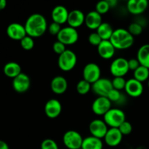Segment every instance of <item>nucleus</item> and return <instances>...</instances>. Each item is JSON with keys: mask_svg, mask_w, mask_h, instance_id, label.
Here are the masks:
<instances>
[{"mask_svg": "<svg viewBox=\"0 0 149 149\" xmlns=\"http://www.w3.org/2000/svg\"><path fill=\"white\" fill-rule=\"evenodd\" d=\"M62 106L59 100L57 99H49L47 101L45 106V112L47 116L50 119H55L61 114Z\"/></svg>", "mask_w": 149, "mask_h": 149, "instance_id": "nucleus-15", "label": "nucleus"}, {"mask_svg": "<svg viewBox=\"0 0 149 149\" xmlns=\"http://www.w3.org/2000/svg\"><path fill=\"white\" fill-rule=\"evenodd\" d=\"M103 141L100 138L89 136L83 139L81 149H103Z\"/></svg>", "mask_w": 149, "mask_h": 149, "instance_id": "nucleus-23", "label": "nucleus"}, {"mask_svg": "<svg viewBox=\"0 0 149 149\" xmlns=\"http://www.w3.org/2000/svg\"><path fill=\"white\" fill-rule=\"evenodd\" d=\"M68 15H69L68 10H67L66 7L63 5L55 6L52 9V13H51L53 22H55L60 25L67 23Z\"/></svg>", "mask_w": 149, "mask_h": 149, "instance_id": "nucleus-17", "label": "nucleus"}, {"mask_svg": "<svg viewBox=\"0 0 149 149\" xmlns=\"http://www.w3.org/2000/svg\"><path fill=\"white\" fill-rule=\"evenodd\" d=\"M102 23L101 15L99 14L96 10L89 12L87 15H85L84 23L87 27L91 30H97Z\"/></svg>", "mask_w": 149, "mask_h": 149, "instance_id": "nucleus-20", "label": "nucleus"}, {"mask_svg": "<svg viewBox=\"0 0 149 149\" xmlns=\"http://www.w3.org/2000/svg\"><path fill=\"white\" fill-rule=\"evenodd\" d=\"M113 88L115 90H117L119 91L122 90H125V86H126L127 81L124 77H114L113 79L111 81Z\"/></svg>", "mask_w": 149, "mask_h": 149, "instance_id": "nucleus-31", "label": "nucleus"}, {"mask_svg": "<svg viewBox=\"0 0 149 149\" xmlns=\"http://www.w3.org/2000/svg\"><path fill=\"white\" fill-rule=\"evenodd\" d=\"M148 88H149V80H148Z\"/></svg>", "mask_w": 149, "mask_h": 149, "instance_id": "nucleus-43", "label": "nucleus"}, {"mask_svg": "<svg viewBox=\"0 0 149 149\" xmlns=\"http://www.w3.org/2000/svg\"><path fill=\"white\" fill-rule=\"evenodd\" d=\"M83 139L81 134L75 130H68L63 137V142L68 149H80L82 145Z\"/></svg>", "mask_w": 149, "mask_h": 149, "instance_id": "nucleus-5", "label": "nucleus"}, {"mask_svg": "<svg viewBox=\"0 0 149 149\" xmlns=\"http://www.w3.org/2000/svg\"><path fill=\"white\" fill-rule=\"evenodd\" d=\"M50 87L55 94H63L68 88V81L62 76H56L51 81Z\"/></svg>", "mask_w": 149, "mask_h": 149, "instance_id": "nucleus-22", "label": "nucleus"}, {"mask_svg": "<svg viewBox=\"0 0 149 149\" xmlns=\"http://www.w3.org/2000/svg\"><path fill=\"white\" fill-rule=\"evenodd\" d=\"M103 121L111 128H119L126 121V116L123 111L119 109H111L103 116Z\"/></svg>", "mask_w": 149, "mask_h": 149, "instance_id": "nucleus-3", "label": "nucleus"}, {"mask_svg": "<svg viewBox=\"0 0 149 149\" xmlns=\"http://www.w3.org/2000/svg\"><path fill=\"white\" fill-rule=\"evenodd\" d=\"M84 20L85 15L81 10H73L69 12L67 23H68L69 26L77 29L84 23Z\"/></svg>", "mask_w": 149, "mask_h": 149, "instance_id": "nucleus-21", "label": "nucleus"}, {"mask_svg": "<svg viewBox=\"0 0 149 149\" xmlns=\"http://www.w3.org/2000/svg\"><path fill=\"white\" fill-rule=\"evenodd\" d=\"M148 7V2L147 0H129L127 4L128 11L133 15L142 14Z\"/></svg>", "mask_w": 149, "mask_h": 149, "instance_id": "nucleus-18", "label": "nucleus"}, {"mask_svg": "<svg viewBox=\"0 0 149 149\" xmlns=\"http://www.w3.org/2000/svg\"><path fill=\"white\" fill-rule=\"evenodd\" d=\"M80 149H81V148H80Z\"/></svg>", "mask_w": 149, "mask_h": 149, "instance_id": "nucleus-44", "label": "nucleus"}, {"mask_svg": "<svg viewBox=\"0 0 149 149\" xmlns=\"http://www.w3.org/2000/svg\"><path fill=\"white\" fill-rule=\"evenodd\" d=\"M149 78V68L143 65H140L135 71H134V79H137L141 82L146 81Z\"/></svg>", "mask_w": 149, "mask_h": 149, "instance_id": "nucleus-27", "label": "nucleus"}, {"mask_svg": "<svg viewBox=\"0 0 149 149\" xmlns=\"http://www.w3.org/2000/svg\"><path fill=\"white\" fill-rule=\"evenodd\" d=\"M119 130L121 132V133L123 135V136L124 135H128L132 132V125H131L130 122H127V121H125V122H123V123L119 126Z\"/></svg>", "mask_w": 149, "mask_h": 149, "instance_id": "nucleus-35", "label": "nucleus"}, {"mask_svg": "<svg viewBox=\"0 0 149 149\" xmlns=\"http://www.w3.org/2000/svg\"><path fill=\"white\" fill-rule=\"evenodd\" d=\"M7 34L10 39L18 41L27 36L25 26L18 23H10L7 28Z\"/></svg>", "mask_w": 149, "mask_h": 149, "instance_id": "nucleus-13", "label": "nucleus"}, {"mask_svg": "<svg viewBox=\"0 0 149 149\" xmlns=\"http://www.w3.org/2000/svg\"><path fill=\"white\" fill-rule=\"evenodd\" d=\"M7 6V1L5 0H0V10H4Z\"/></svg>", "mask_w": 149, "mask_h": 149, "instance_id": "nucleus-41", "label": "nucleus"}, {"mask_svg": "<svg viewBox=\"0 0 149 149\" xmlns=\"http://www.w3.org/2000/svg\"><path fill=\"white\" fill-rule=\"evenodd\" d=\"M113 31L114 30L110 25V23L103 22L98 27V29H97L96 32L98 33V35L103 40H110L113 33Z\"/></svg>", "mask_w": 149, "mask_h": 149, "instance_id": "nucleus-26", "label": "nucleus"}, {"mask_svg": "<svg viewBox=\"0 0 149 149\" xmlns=\"http://www.w3.org/2000/svg\"><path fill=\"white\" fill-rule=\"evenodd\" d=\"M101 71L97 63H87L83 69V79L93 84L100 79Z\"/></svg>", "mask_w": 149, "mask_h": 149, "instance_id": "nucleus-8", "label": "nucleus"}, {"mask_svg": "<svg viewBox=\"0 0 149 149\" xmlns=\"http://www.w3.org/2000/svg\"><path fill=\"white\" fill-rule=\"evenodd\" d=\"M128 31L132 36H139L143 32V26L139 23H132L128 27Z\"/></svg>", "mask_w": 149, "mask_h": 149, "instance_id": "nucleus-32", "label": "nucleus"}, {"mask_svg": "<svg viewBox=\"0 0 149 149\" xmlns=\"http://www.w3.org/2000/svg\"><path fill=\"white\" fill-rule=\"evenodd\" d=\"M91 88L92 84L84 79H81L79 81V82L77 84V93L79 95H81L87 94Z\"/></svg>", "mask_w": 149, "mask_h": 149, "instance_id": "nucleus-28", "label": "nucleus"}, {"mask_svg": "<svg viewBox=\"0 0 149 149\" xmlns=\"http://www.w3.org/2000/svg\"><path fill=\"white\" fill-rule=\"evenodd\" d=\"M88 40L89 42H90L92 45L97 47L100 43H101L103 39L100 38V36H99L98 33H97V32H93V33H91L89 35Z\"/></svg>", "mask_w": 149, "mask_h": 149, "instance_id": "nucleus-36", "label": "nucleus"}, {"mask_svg": "<svg viewBox=\"0 0 149 149\" xmlns=\"http://www.w3.org/2000/svg\"><path fill=\"white\" fill-rule=\"evenodd\" d=\"M111 7L109 5V3L108 0H103L100 1L96 4L95 10L100 15L106 14L110 10Z\"/></svg>", "mask_w": 149, "mask_h": 149, "instance_id": "nucleus-30", "label": "nucleus"}, {"mask_svg": "<svg viewBox=\"0 0 149 149\" xmlns=\"http://www.w3.org/2000/svg\"><path fill=\"white\" fill-rule=\"evenodd\" d=\"M20 46L25 50H31L34 47V41L33 38H32L30 36H26L23 39H22L20 41Z\"/></svg>", "mask_w": 149, "mask_h": 149, "instance_id": "nucleus-29", "label": "nucleus"}, {"mask_svg": "<svg viewBox=\"0 0 149 149\" xmlns=\"http://www.w3.org/2000/svg\"><path fill=\"white\" fill-rule=\"evenodd\" d=\"M111 109V102L106 97H97L92 104V110L98 116H104Z\"/></svg>", "mask_w": 149, "mask_h": 149, "instance_id": "nucleus-11", "label": "nucleus"}, {"mask_svg": "<svg viewBox=\"0 0 149 149\" xmlns=\"http://www.w3.org/2000/svg\"><path fill=\"white\" fill-rule=\"evenodd\" d=\"M77 55L71 49H66L59 55L58 59V66L63 71H71L77 65Z\"/></svg>", "mask_w": 149, "mask_h": 149, "instance_id": "nucleus-4", "label": "nucleus"}, {"mask_svg": "<svg viewBox=\"0 0 149 149\" xmlns=\"http://www.w3.org/2000/svg\"><path fill=\"white\" fill-rule=\"evenodd\" d=\"M89 130L92 136L102 139L106 136L109 129L108 125L103 120L94 119L89 125Z\"/></svg>", "mask_w": 149, "mask_h": 149, "instance_id": "nucleus-10", "label": "nucleus"}, {"mask_svg": "<svg viewBox=\"0 0 149 149\" xmlns=\"http://www.w3.org/2000/svg\"><path fill=\"white\" fill-rule=\"evenodd\" d=\"M143 83L135 79H130L127 81L125 90L128 95L132 97H138L143 94Z\"/></svg>", "mask_w": 149, "mask_h": 149, "instance_id": "nucleus-14", "label": "nucleus"}, {"mask_svg": "<svg viewBox=\"0 0 149 149\" xmlns=\"http://www.w3.org/2000/svg\"><path fill=\"white\" fill-rule=\"evenodd\" d=\"M129 71L128 61L124 58H116L110 65V71L114 77H124Z\"/></svg>", "mask_w": 149, "mask_h": 149, "instance_id": "nucleus-7", "label": "nucleus"}, {"mask_svg": "<svg viewBox=\"0 0 149 149\" xmlns=\"http://www.w3.org/2000/svg\"><path fill=\"white\" fill-rule=\"evenodd\" d=\"M115 47L110 40H103L97 46V52L103 59H110L114 55Z\"/></svg>", "mask_w": 149, "mask_h": 149, "instance_id": "nucleus-19", "label": "nucleus"}, {"mask_svg": "<svg viewBox=\"0 0 149 149\" xmlns=\"http://www.w3.org/2000/svg\"><path fill=\"white\" fill-rule=\"evenodd\" d=\"M4 74L9 78L14 79L21 74V67L16 62H9L4 66Z\"/></svg>", "mask_w": 149, "mask_h": 149, "instance_id": "nucleus-24", "label": "nucleus"}, {"mask_svg": "<svg viewBox=\"0 0 149 149\" xmlns=\"http://www.w3.org/2000/svg\"><path fill=\"white\" fill-rule=\"evenodd\" d=\"M108 99L110 100L111 102H119L121 101L122 100V93H120V91L117 90H115V89H112L109 93L107 95Z\"/></svg>", "mask_w": 149, "mask_h": 149, "instance_id": "nucleus-33", "label": "nucleus"}, {"mask_svg": "<svg viewBox=\"0 0 149 149\" xmlns=\"http://www.w3.org/2000/svg\"><path fill=\"white\" fill-rule=\"evenodd\" d=\"M41 149H59L57 143L54 140L47 138L41 143Z\"/></svg>", "mask_w": 149, "mask_h": 149, "instance_id": "nucleus-34", "label": "nucleus"}, {"mask_svg": "<svg viewBox=\"0 0 149 149\" xmlns=\"http://www.w3.org/2000/svg\"><path fill=\"white\" fill-rule=\"evenodd\" d=\"M52 49H53L54 52L55 53L59 55H61L63 52H64L66 50V49H65V45L64 44H63L62 42H59V41H57V42H55L53 44Z\"/></svg>", "mask_w": 149, "mask_h": 149, "instance_id": "nucleus-38", "label": "nucleus"}, {"mask_svg": "<svg viewBox=\"0 0 149 149\" xmlns=\"http://www.w3.org/2000/svg\"><path fill=\"white\" fill-rule=\"evenodd\" d=\"M128 65H129V69L131 71H135L138 67L141 65L139 61L137 58H132V59L128 61Z\"/></svg>", "mask_w": 149, "mask_h": 149, "instance_id": "nucleus-39", "label": "nucleus"}, {"mask_svg": "<svg viewBox=\"0 0 149 149\" xmlns=\"http://www.w3.org/2000/svg\"><path fill=\"white\" fill-rule=\"evenodd\" d=\"M92 89L94 93L98 97H107L109 92L113 89L112 82L106 78H100L92 84Z\"/></svg>", "mask_w": 149, "mask_h": 149, "instance_id": "nucleus-9", "label": "nucleus"}, {"mask_svg": "<svg viewBox=\"0 0 149 149\" xmlns=\"http://www.w3.org/2000/svg\"><path fill=\"white\" fill-rule=\"evenodd\" d=\"M26 33L32 38L42 36L47 29V22L45 16L34 13L29 16L24 25Z\"/></svg>", "mask_w": 149, "mask_h": 149, "instance_id": "nucleus-1", "label": "nucleus"}, {"mask_svg": "<svg viewBox=\"0 0 149 149\" xmlns=\"http://www.w3.org/2000/svg\"><path fill=\"white\" fill-rule=\"evenodd\" d=\"M137 59L141 65L149 68V44L142 45L137 53Z\"/></svg>", "mask_w": 149, "mask_h": 149, "instance_id": "nucleus-25", "label": "nucleus"}, {"mask_svg": "<svg viewBox=\"0 0 149 149\" xmlns=\"http://www.w3.org/2000/svg\"><path fill=\"white\" fill-rule=\"evenodd\" d=\"M31 85V80L29 76L21 73L17 77L13 79V87L15 91L18 93H26Z\"/></svg>", "mask_w": 149, "mask_h": 149, "instance_id": "nucleus-12", "label": "nucleus"}, {"mask_svg": "<svg viewBox=\"0 0 149 149\" xmlns=\"http://www.w3.org/2000/svg\"><path fill=\"white\" fill-rule=\"evenodd\" d=\"M57 38L58 41L62 42L65 45H74L78 41L79 33L77 29L68 26L61 29Z\"/></svg>", "mask_w": 149, "mask_h": 149, "instance_id": "nucleus-6", "label": "nucleus"}, {"mask_svg": "<svg viewBox=\"0 0 149 149\" xmlns=\"http://www.w3.org/2000/svg\"><path fill=\"white\" fill-rule=\"evenodd\" d=\"M110 42L116 49H126L134 44V36L127 29L119 28L113 31Z\"/></svg>", "mask_w": 149, "mask_h": 149, "instance_id": "nucleus-2", "label": "nucleus"}, {"mask_svg": "<svg viewBox=\"0 0 149 149\" xmlns=\"http://www.w3.org/2000/svg\"><path fill=\"white\" fill-rule=\"evenodd\" d=\"M123 135L119 128H110L104 137L105 143L110 147H116L122 143Z\"/></svg>", "mask_w": 149, "mask_h": 149, "instance_id": "nucleus-16", "label": "nucleus"}, {"mask_svg": "<svg viewBox=\"0 0 149 149\" xmlns=\"http://www.w3.org/2000/svg\"><path fill=\"white\" fill-rule=\"evenodd\" d=\"M0 149H10V148L7 143L0 140Z\"/></svg>", "mask_w": 149, "mask_h": 149, "instance_id": "nucleus-40", "label": "nucleus"}, {"mask_svg": "<svg viewBox=\"0 0 149 149\" xmlns=\"http://www.w3.org/2000/svg\"><path fill=\"white\" fill-rule=\"evenodd\" d=\"M108 1H109V5H110L111 7H114L115 4H116V3H117V1H115V0H110V1H109V0H108Z\"/></svg>", "mask_w": 149, "mask_h": 149, "instance_id": "nucleus-42", "label": "nucleus"}, {"mask_svg": "<svg viewBox=\"0 0 149 149\" xmlns=\"http://www.w3.org/2000/svg\"><path fill=\"white\" fill-rule=\"evenodd\" d=\"M61 25L58 24V23H55V22H52L49 24V27H48V31H49V33L51 35H54V36H58V33H60L61 30Z\"/></svg>", "mask_w": 149, "mask_h": 149, "instance_id": "nucleus-37", "label": "nucleus"}]
</instances>
